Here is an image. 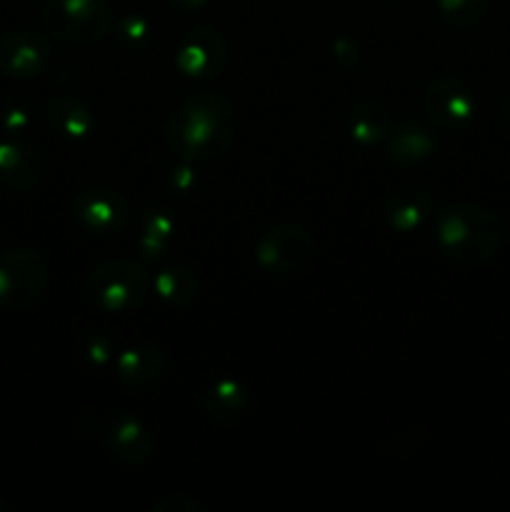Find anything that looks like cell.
<instances>
[{"label":"cell","instance_id":"6da1fadb","mask_svg":"<svg viewBox=\"0 0 510 512\" xmlns=\"http://www.w3.org/2000/svg\"><path fill=\"white\" fill-rule=\"evenodd\" d=\"M170 153L188 163L223 158L235 140V105L223 93H195L180 100L163 123Z\"/></svg>","mask_w":510,"mask_h":512},{"label":"cell","instance_id":"7a4b0ae2","mask_svg":"<svg viewBox=\"0 0 510 512\" xmlns=\"http://www.w3.org/2000/svg\"><path fill=\"white\" fill-rule=\"evenodd\" d=\"M435 243L453 263L483 265L503 250L505 223L485 205H450L435 218Z\"/></svg>","mask_w":510,"mask_h":512},{"label":"cell","instance_id":"3957f363","mask_svg":"<svg viewBox=\"0 0 510 512\" xmlns=\"http://www.w3.org/2000/svg\"><path fill=\"white\" fill-rule=\"evenodd\" d=\"M150 275L143 263L128 258L105 260L85 278V295L103 313H130L148 295Z\"/></svg>","mask_w":510,"mask_h":512},{"label":"cell","instance_id":"277c9868","mask_svg":"<svg viewBox=\"0 0 510 512\" xmlns=\"http://www.w3.org/2000/svg\"><path fill=\"white\" fill-rule=\"evenodd\" d=\"M40 23L55 40L95 45L113 28V8L108 0H45Z\"/></svg>","mask_w":510,"mask_h":512},{"label":"cell","instance_id":"5b68a950","mask_svg":"<svg viewBox=\"0 0 510 512\" xmlns=\"http://www.w3.org/2000/svg\"><path fill=\"white\" fill-rule=\"evenodd\" d=\"M50 263L35 248H10L0 253V308L28 310L45 295Z\"/></svg>","mask_w":510,"mask_h":512},{"label":"cell","instance_id":"8992f818","mask_svg":"<svg viewBox=\"0 0 510 512\" xmlns=\"http://www.w3.org/2000/svg\"><path fill=\"white\" fill-rule=\"evenodd\" d=\"M313 235L298 223H278L255 243V263L268 275L298 273L313 255Z\"/></svg>","mask_w":510,"mask_h":512},{"label":"cell","instance_id":"52a82bcc","mask_svg":"<svg viewBox=\"0 0 510 512\" xmlns=\"http://www.w3.org/2000/svg\"><path fill=\"white\" fill-rule=\"evenodd\" d=\"M228 38L213 25H195L175 48V68L193 80L218 78L228 65Z\"/></svg>","mask_w":510,"mask_h":512},{"label":"cell","instance_id":"ba28073f","mask_svg":"<svg viewBox=\"0 0 510 512\" xmlns=\"http://www.w3.org/2000/svg\"><path fill=\"white\" fill-rule=\"evenodd\" d=\"M423 110L435 128H465L478 113L473 88L455 75H438L423 90Z\"/></svg>","mask_w":510,"mask_h":512},{"label":"cell","instance_id":"9c48e42d","mask_svg":"<svg viewBox=\"0 0 510 512\" xmlns=\"http://www.w3.org/2000/svg\"><path fill=\"white\" fill-rule=\"evenodd\" d=\"M75 223L88 233L108 238L118 235L130 223V203L123 193L113 188H85L70 203Z\"/></svg>","mask_w":510,"mask_h":512},{"label":"cell","instance_id":"30bf717a","mask_svg":"<svg viewBox=\"0 0 510 512\" xmlns=\"http://www.w3.org/2000/svg\"><path fill=\"white\" fill-rule=\"evenodd\" d=\"M53 50L40 33L13 30L0 38V73L15 80H30L50 68Z\"/></svg>","mask_w":510,"mask_h":512},{"label":"cell","instance_id":"8fae6325","mask_svg":"<svg viewBox=\"0 0 510 512\" xmlns=\"http://www.w3.org/2000/svg\"><path fill=\"white\" fill-rule=\"evenodd\" d=\"M103 443L108 453L125 468H143L155 455V438L148 425L133 415H115L103 428Z\"/></svg>","mask_w":510,"mask_h":512},{"label":"cell","instance_id":"7c38bea8","mask_svg":"<svg viewBox=\"0 0 510 512\" xmlns=\"http://www.w3.org/2000/svg\"><path fill=\"white\" fill-rule=\"evenodd\" d=\"M43 175V155L20 135L0 140V183L15 193H28Z\"/></svg>","mask_w":510,"mask_h":512},{"label":"cell","instance_id":"4fadbf2b","mask_svg":"<svg viewBox=\"0 0 510 512\" xmlns=\"http://www.w3.org/2000/svg\"><path fill=\"white\" fill-rule=\"evenodd\" d=\"M115 378L130 390H150L168 373V355L158 345H133L118 353L113 363Z\"/></svg>","mask_w":510,"mask_h":512},{"label":"cell","instance_id":"5bb4252c","mask_svg":"<svg viewBox=\"0 0 510 512\" xmlns=\"http://www.w3.org/2000/svg\"><path fill=\"white\" fill-rule=\"evenodd\" d=\"M435 213L433 198L420 188H398L388 193L380 205L385 225L395 233L410 235L423 228Z\"/></svg>","mask_w":510,"mask_h":512},{"label":"cell","instance_id":"9a60e30c","mask_svg":"<svg viewBox=\"0 0 510 512\" xmlns=\"http://www.w3.org/2000/svg\"><path fill=\"white\" fill-rule=\"evenodd\" d=\"M200 410L208 420L218 425H233L248 413L250 393L240 380L218 378L200 393Z\"/></svg>","mask_w":510,"mask_h":512},{"label":"cell","instance_id":"2e32d148","mask_svg":"<svg viewBox=\"0 0 510 512\" xmlns=\"http://www.w3.org/2000/svg\"><path fill=\"white\" fill-rule=\"evenodd\" d=\"M435 150H438V138H435L433 128L410 120V123L390 130L385 160L393 165H415L433 158Z\"/></svg>","mask_w":510,"mask_h":512},{"label":"cell","instance_id":"e0dca14e","mask_svg":"<svg viewBox=\"0 0 510 512\" xmlns=\"http://www.w3.org/2000/svg\"><path fill=\"white\" fill-rule=\"evenodd\" d=\"M45 120H48L50 130L68 140L88 138L95 130V113L75 95H53L45 108Z\"/></svg>","mask_w":510,"mask_h":512},{"label":"cell","instance_id":"ac0fdd59","mask_svg":"<svg viewBox=\"0 0 510 512\" xmlns=\"http://www.w3.org/2000/svg\"><path fill=\"white\" fill-rule=\"evenodd\" d=\"M390 130H393V118L378 100L363 98L348 110V133L360 148H375L388 140Z\"/></svg>","mask_w":510,"mask_h":512},{"label":"cell","instance_id":"d6986e66","mask_svg":"<svg viewBox=\"0 0 510 512\" xmlns=\"http://www.w3.org/2000/svg\"><path fill=\"white\" fill-rule=\"evenodd\" d=\"M153 290L160 300H165L168 305L175 308H185V305L193 303L200 293V280L195 275V270H190L188 265H168V268L158 270L153 278Z\"/></svg>","mask_w":510,"mask_h":512},{"label":"cell","instance_id":"ffe728a7","mask_svg":"<svg viewBox=\"0 0 510 512\" xmlns=\"http://www.w3.org/2000/svg\"><path fill=\"white\" fill-rule=\"evenodd\" d=\"M175 235V220L165 210H148L140 220L138 248L143 258H163Z\"/></svg>","mask_w":510,"mask_h":512},{"label":"cell","instance_id":"44dd1931","mask_svg":"<svg viewBox=\"0 0 510 512\" xmlns=\"http://www.w3.org/2000/svg\"><path fill=\"white\" fill-rule=\"evenodd\" d=\"M440 18L453 28H473L483 23L490 10V0H438Z\"/></svg>","mask_w":510,"mask_h":512},{"label":"cell","instance_id":"7402d4cb","mask_svg":"<svg viewBox=\"0 0 510 512\" xmlns=\"http://www.w3.org/2000/svg\"><path fill=\"white\" fill-rule=\"evenodd\" d=\"M80 353H83L85 363L93 365V368H108V365L115 363V345L113 340L105 338V335H98V333H90L88 338H83V343H80Z\"/></svg>","mask_w":510,"mask_h":512},{"label":"cell","instance_id":"603a6c76","mask_svg":"<svg viewBox=\"0 0 510 512\" xmlns=\"http://www.w3.org/2000/svg\"><path fill=\"white\" fill-rule=\"evenodd\" d=\"M205 508L188 493H165L163 498L153 500L150 512H203Z\"/></svg>","mask_w":510,"mask_h":512},{"label":"cell","instance_id":"cb8c5ba5","mask_svg":"<svg viewBox=\"0 0 510 512\" xmlns=\"http://www.w3.org/2000/svg\"><path fill=\"white\" fill-rule=\"evenodd\" d=\"M3 125L8 128L10 135L23 133L30 125V110L23 103H18V100H8L3 105Z\"/></svg>","mask_w":510,"mask_h":512},{"label":"cell","instance_id":"d4e9b609","mask_svg":"<svg viewBox=\"0 0 510 512\" xmlns=\"http://www.w3.org/2000/svg\"><path fill=\"white\" fill-rule=\"evenodd\" d=\"M333 58L340 68L350 70L358 65V43L353 38H335L333 40Z\"/></svg>","mask_w":510,"mask_h":512},{"label":"cell","instance_id":"484cf974","mask_svg":"<svg viewBox=\"0 0 510 512\" xmlns=\"http://www.w3.org/2000/svg\"><path fill=\"white\" fill-rule=\"evenodd\" d=\"M168 178H170V188H173L175 193H180V195L190 193V190H193V185H195V173H193V168H190L188 160H183V165H180V168L170 170Z\"/></svg>","mask_w":510,"mask_h":512},{"label":"cell","instance_id":"4316f807","mask_svg":"<svg viewBox=\"0 0 510 512\" xmlns=\"http://www.w3.org/2000/svg\"><path fill=\"white\" fill-rule=\"evenodd\" d=\"M120 33H123V38L130 40V43H140V40L148 38L150 30L143 18H138V15H128V18L120 20Z\"/></svg>","mask_w":510,"mask_h":512},{"label":"cell","instance_id":"83f0119b","mask_svg":"<svg viewBox=\"0 0 510 512\" xmlns=\"http://www.w3.org/2000/svg\"><path fill=\"white\" fill-rule=\"evenodd\" d=\"M165 3H168L170 8L180 10V13L190 15V13H200V10L208 5V0H165Z\"/></svg>","mask_w":510,"mask_h":512},{"label":"cell","instance_id":"f1b7e54d","mask_svg":"<svg viewBox=\"0 0 510 512\" xmlns=\"http://www.w3.org/2000/svg\"><path fill=\"white\" fill-rule=\"evenodd\" d=\"M500 120L510 128V93L500 100Z\"/></svg>","mask_w":510,"mask_h":512},{"label":"cell","instance_id":"f546056e","mask_svg":"<svg viewBox=\"0 0 510 512\" xmlns=\"http://www.w3.org/2000/svg\"><path fill=\"white\" fill-rule=\"evenodd\" d=\"M5 510H8V503H5V500L0 498V512H5Z\"/></svg>","mask_w":510,"mask_h":512},{"label":"cell","instance_id":"4dcf8cb0","mask_svg":"<svg viewBox=\"0 0 510 512\" xmlns=\"http://www.w3.org/2000/svg\"><path fill=\"white\" fill-rule=\"evenodd\" d=\"M393 3H403V0H393Z\"/></svg>","mask_w":510,"mask_h":512}]
</instances>
